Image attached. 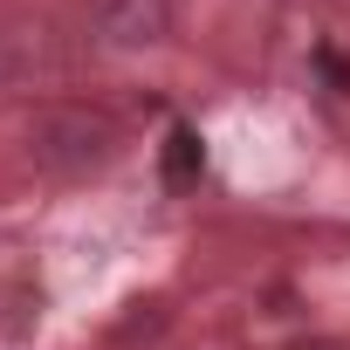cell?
I'll use <instances>...</instances> for the list:
<instances>
[{
  "instance_id": "cell-1",
  "label": "cell",
  "mask_w": 350,
  "mask_h": 350,
  "mask_svg": "<svg viewBox=\"0 0 350 350\" xmlns=\"http://www.w3.org/2000/svg\"><path fill=\"white\" fill-rule=\"evenodd\" d=\"M117 144H124V131L96 103H49L28 124V165L49 172V179H90L117 158Z\"/></svg>"
},
{
  "instance_id": "cell-2",
  "label": "cell",
  "mask_w": 350,
  "mask_h": 350,
  "mask_svg": "<svg viewBox=\"0 0 350 350\" xmlns=\"http://www.w3.org/2000/svg\"><path fill=\"white\" fill-rule=\"evenodd\" d=\"M90 8V28H96V42H110V49H158L165 35H172V0H83Z\"/></svg>"
},
{
  "instance_id": "cell-3",
  "label": "cell",
  "mask_w": 350,
  "mask_h": 350,
  "mask_svg": "<svg viewBox=\"0 0 350 350\" xmlns=\"http://www.w3.org/2000/svg\"><path fill=\"white\" fill-rule=\"evenodd\" d=\"M200 165H206V151H200V131L172 124V137H165V186H172V193H186V186L200 179Z\"/></svg>"
},
{
  "instance_id": "cell-4",
  "label": "cell",
  "mask_w": 350,
  "mask_h": 350,
  "mask_svg": "<svg viewBox=\"0 0 350 350\" xmlns=\"http://www.w3.org/2000/svg\"><path fill=\"white\" fill-rule=\"evenodd\" d=\"M295 350H343L336 336H309V343H295Z\"/></svg>"
}]
</instances>
